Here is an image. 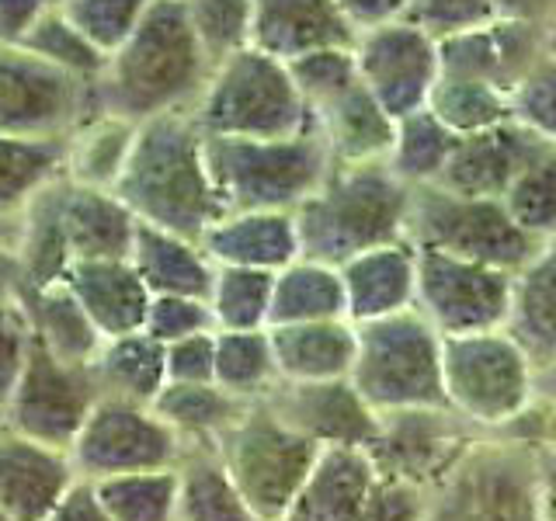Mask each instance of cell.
<instances>
[{
    "label": "cell",
    "instance_id": "37",
    "mask_svg": "<svg viewBox=\"0 0 556 521\" xmlns=\"http://www.w3.org/2000/svg\"><path fill=\"white\" fill-rule=\"evenodd\" d=\"M178 521H261L216 448H188L178 462Z\"/></svg>",
    "mask_w": 556,
    "mask_h": 521
},
{
    "label": "cell",
    "instance_id": "34",
    "mask_svg": "<svg viewBox=\"0 0 556 521\" xmlns=\"http://www.w3.org/2000/svg\"><path fill=\"white\" fill-rule=\"evenodd\" d=\"M136 139V122L94 112L66 132V178L87 188H115Z\"/></svg>",
    "mask_w": 556,
    "mask_h": 521
},
{
    "label": "cell",
    "instance_id": "18",
    "mask_svg": "<svg viewBox=\"0 0 556 521\" xmlns=\"http://www.w3.org/2000/svg\"><path fill=\"white\" fill-rule=\"evenodd\" d=\"M549 150L556 147H549L543 136L521 126V122H497L483 132L459 136L434 185L456 191V195L504 199V191L511 188L518 174Z\"/></svg>",
    "mask_w": 556,
    "mask_h": 521
},
{
    "label": "cell",
    "instance_id": "58",
    "mask_svg": "<svg viewBox=\"0 0 556 521\" xmlns=\"http://www.w3.org/2000/svg\"><path fill=\"white\" fill-rule=\"evenodd\" d=\"M25 292V268L14 251V240H0V306L17 303Z\"/></svg>",
    "mask_w": 556,
    "mask_h": 521
},
{
    "label": "cell",
    "instance_id": "2",
    "mask_svg": "<svg viewBox=\"0 0 556 521\" xmlns=\"http://www.w3.org/2000/svg\"><path fill=\"white\" fill-rule=\"evenodd\" d=\"M213 74L205 46L181 0H153L139 28L122 42L98 80V112L147 122L191 112Z\"/></svg>",
    "mask_w": 556,
    "mask_h": 521
},
{
    "label": "cell",
    "instance_id": "61",
    "mask_svg": "<svg viewBox=\"0 0 556 521\" xmlns=\"http://www.w3.org/2000/svg\"><path fill=\"white\" fill-rule=\"evenodd\" d=\"M14 233H17V223L0 219V240H14Z\"/></svg>",
    "mask_w": 556,
    "mask_h": 521
},
{
    "label": "cell",
    "instance_id": "60",
    "mask_svg": "<svg viewBox=\"0 0 556 521\" xmlns=\"http://www.w3.org/2000/svg\"><path fill=\"white\" fill-rule=\"evenodd\" d=\"M543 52L556 60V11L543 22Z\"/></svg>",
    "mask_w": 556,
    "mask_h": 521
},
{
    "label": "cell",
    "instance_id": "35",
    "mask_svg": "<svg viewBox=\"0 0 556 521\" xmlns=\"http://www.w3.org/2000/svg\"><path fill=\"white\" fill-rule=\"evenodd\" d=\"M22 306L28 313L35 341L46 344L52 355H60L66 361H84V365L94 361L104 338L94 330L91 317L80 309L74 292H70L63 282L25 289Z\"/></svg>",
    "mask_w": 556,
    "mask_h": 521
},
{
    "label": "cell",
    "instance_id": "10",
    "mask_svg": "<svg viewBox=\"0 0 556 521\" xmlns=\"http://www.w3.org/2000/svg\"><path fill=\"white\" fill-rule=\"evenodd\" d=\"M535 456L539 448L486 434L434 491H428V521H543Z\"/></svg>",
    "mask_w": 556,
    "mask_h": 521
},
{
    "label": "cell",
    "instance_id": "59",
    "mask_svg": "<svg viewBox=\"0 0 556 521\" xmlns=\"http://www.w3.org/2000/svg\"><path fill=\"white\" fill-rule=\"evenodd\" d=\"M539 393H543L553 404V410H556V365H549V369L539 372Z\"/></svg>",
    "mask_w": 556,
    "mask_h": 521
},
{
    "label": "cell",
    "instance_id": "3",
    "mask_svg": "<svg viewBox=\"0 0 556 521\" xmlns=\"http://www.w3.org/2000/svg\"><path fill=\"white\" fill-rule=\"evenodd\" d=\"M410 185L387 161L334 164L320 188L295 208L300 257L341 268L382 243L407 240Z\"/></svg>",
    "mask_w": 556,
    "mask_h": 521
},
{
    "label": "cell",
    "instance_id": "22",
    "mask_svg": "<svg viewBox=\"0 0 556 521\" xmlns=\"http://www.w3.org/2000/svg\"><path fill=\"white\" fill-rule=\"evenodd\" d=\"M309 122L334 164L387 161L396 136V118L372 98L369 87L352 80L334 98L309 109Z\"/></svg>",
    "mask_w": 556,
    "mask_h": 521
},
{
    "label": "cell",
    "instance_id": "23",
    "mask_svg": "<svg viewBox=\"0 0 556 521\" xmlns=\"http://www.w3.org/2000/svg\"><path fill=\"white\" fill-rule=\"evenodd\" d=\"M63 285L74 292V300L104 341L143 330L150 289L136 275L129 257L74 260L63 275Z\"/></svg>",
    "mask_w": 556,
    "mask_h": 521
},
{
    "label": "cell",
    "instance_id": "53",
    "mask_svg": "<svg viewBox=\"0 0 556 521\" xmlns=\"http://www.w3.org/2000/svg\"><path fill=\"white\" fill-rule=\"evenodd\" d=\"M167 382H216V330L164 344Z\"/></svg>",
    "mask_w": 556,
    "mask_h": 521
},
{
    "label": "cell",
    "instance_id": "9",
    "mask_svg": "<svg viewBox=\"0 0 556 521\" xmlns=\"http://www.w3.org/2000/svg\"><path fill=\"white\" fill-rule=\"evenodd\" d=\"M320 445L289 428L265 399L243 410L216 442V456L261 521H282L317 459Z\"/></svg>",
    "mask_w": 556,
    "mask_h": 521
},
{
    "label": "cell",
    "instance_id": "57",
    "mask_svg": "<svg viewBox=\"0 0 556 521\" xmlns=\"http://www.w3.org/2000/svg\"><path fill=\"white\" fill-rule=\"evenodd\" d=\"M535 491H539V514H543V521H556V445L539 448Z\"/></svg>",
    "mask_w": 556,
    "mask_h": 521
},
{
    "label": "cell",
    "instance_id": "1",
    "mask_svg": "<svg viewBox=\"0 0 556 521\" xmlns=\"http://www.w3.org/2000/svg\"><path fill=\"white\" fill-rule=\"evenodd\" d=\"M112 191L139 223L191 240H202L208 226L226 216L205 161V132L191 112L139 122L132 153Z\"/></svg>",
    "mask_w": 556,
    "mask_h": 521
},
{
    "label": "cell",
    "instance_id": "33",
    "mask_svg": "<svg viewBox=\"0 0 556 521\" xmlns=\"http://www.w3.org/2000/svg\"><path fill=\"white\" fill-rule=\"evenodd\" d=\"M66 170V136L0 132V219L17 223L28 202Z\"/></svg>",
    "mask_w": 556,
    "mask_h": 521
},
{
    "label": "cell",
    "instance_id": "43",
    "mask_svg": "<svg viewBox=\"0 0 556 521\" xmlns=\"http://www.w3.org/2000/svg\"><path fill=\"white\" fill-rule=\"evenodd\" d=\"M22 46L31 56L46 60L49 66H56L84 84H98L104 66H109V52H101L87 39V35L63 14L60 4H52L39 22H35V28L28 31V39Z\"/></svg>",
    "mask_w": 556,
    "mask_h": 521
},
{
    "label": "cell",
    "instance_id": "32",
    "mask_svg": "<svg viewBox=\"0 0 556 521\" xmlns=\"http://www.w3.org/2000/svg\"><path fill=\"white\" fill-rule=\"evenodd\" d=\"M101 396L129 399V404H153L156 393L167 386L164 344L147 330L101 341L91 361Z\"/></svg>",
    "mask_w": 556,
    "mask_h": 521
},
{
    "label": "cell",
    "instance_id": "26",
    "mask_svg": "<svg viewBox=\"0 0 556 521\" xmlns=\"http://www.w3.org/2000/svg\"><path fill=\"white\" fill-rule=\"evenodd\" d=\"M202 251L213 265L282 271L289 260L300 257V233L292 213L271 208H248V213H226L202 233Z\"/></svg>",
    "mask_w": 556,
    "mask_h": 521
},
{
    "label": "cell",
    "instance_id": "51",
    "mask_svg": "<svg viewBox=\"0 0 556 521\" xmlns=\"http://www.w3.org/2000/svg\"><path fill=\"white\" fill-rule=\"evenodd\" d=\"M28 352H31V323L22 300L0 306V414H4L14 382L25 369Z\"/></svg>",
    "mask_w": 556,
    "mask_h": 521
},
{
    "label": "cell",
    "instance_id": "56",
    "mask_svg": "<svg viewBox=\"0 0 556 521\" xmlns=\"http://www.w3.org/2000/svg\"><path fill=\"white\" fill-rule=\"evenodd\" d=\"M49 521H115L94 491L91 480H77L70 486V494L60 500V508L49 514Z\"/></svg>",
    "mask_w": 556,
    "mask_h": 521
},
{
    "label": "cell",
    "instance_id": "7",
    "mask_svg": "<svg viewBox=\"0 0 556 521\" xmlns=\"http://www.w3.org/2000/svg\"><path fill=\"white\" fill-rule=\"evenodd\" d=\"M407 240L414 247L442 251L477 265L518 275L543 247L508 216L501 199L456 195L442 185H410Z\"/></svg>",
    "mask_w": 556,
    "mask_h": 521
},
{
    "label": "cell",
    "instance_id": "36",
    "mask_svg": "<svg viewBox=\"0 0 556 521\" xmlns=\"http://www.w3.org/2000/svg\"><path fill=\"white\" fill-rule=\"evenodd\" d=\"M348 317L344 282L334 265L313 257H295L282 271H275L271 289V323H306Z\"/></svg>",
    "mask_w": 556,
    "mask_h": 521
},
{
    "label": "cell",
    "instance_id": "24",
    "mask_svg": "<svg viewBox=\"0 0 556 521\" xmlns=\"http://www.w3.org/2000/svg\"><path fill=\"white\" fill-rule=\"evenodd\" d=\"M376 483L379 473L365 448H320L282 521H355Z\"/></svg>",
    "mask_w": 556,
    "mask_h": 521
},
{
    "label": "cell",
    "instance_id": "30",
    "mask_svg": "<svg viewBox=\"0 0 556 521\" xmlns=\"http://www.w3.org/2000/svg\"><path fill=\"white\" fill-rule=\"evenodd\" d=\"M504 330L526 347L539 372L556 365V233L515 275Z\"/></svg>",
    "mask_w": 556,
    "mask_h": 521
},
{
    "label": "cell",
    "instance_id": "45",
    "mask_svg": "<svg viewBox=\"0 0 556 521\" xmlns=\"http://www.w3.org/2000/svg\"><path fill=\"white\" fill-rule=\"evenodd\" d=\"M181 4L213 66L251 46V0H181Z\"/></svg>",
    "mask_w": 556,
    "mask_h": 521
},
{
    "label": "cell",
    "instance_id": "6",
    "mask_svg": "<svg viewBox=\"0 0 556 521\" xmlns=\"http://www.w3.org/2000/svg\"><path fill=\"white\" fill-rule=\"evenodd\" d=\"M352 386L376 414L448 407L442 386V334L414 306L355 323Z\"/></svg>",
    "mask_w": 556,
    "mask_h": 521
},
{
    "label": "cell",
    "instance_id": "38",
    "mask_svg": "<svg viewBox=\"0 0 556 521\" xmlns=\"http://www.w3.org/2000/svg\"><path fill=\"white\" fill-rule=\"evenodd\" d=\"M216 382L240 399H265L278 386L268 330H216Z\"/></svg>",
    "mask_w": 556,
    "mask_h": 521
},
{
    "label": "cell",
    "instance_id": "8",
    "mask_svg": "<svg viewBox=\"0 0 556 521\" xmlns=\"http://www.w3.org/2000/svg\"><path fill=\"white\" fill-rule=\"evenodd\" d=\"M445 404L469 424L494 434L539 390V369L508 330L442 338Z\"/></svg>",
    "mask_w": 556,
    "mask_h": 521
},
{
    "label": "cell",
    "instance_id": "29",
    "mask_svg": "<svg viewBox=\"0 0 556 521\" xmlns=\"http://www.w3.org/2000/svg\"><path fill=\"white\" fill-rule=\"evenodd\" d=\"M129 260L150 295H199V300H208V289H213L216 278L213 257L202 251L199 240L147 223L136 226Z\"/></svg>",
    "mask_w": 556,
    "mask_h": 521
},
{
    "label": "cell",
    "instance_id": "19",
    "mask_svg": "<svg viewBox=\"0 0 556 521\" xmlns=\"http://www.w3.org/2000/svg\"><path fill=\"white\" fill-rule=\"evenodd\" d=\"M539 56H543V25L515 14H501L480 28H466L439 39L445 77L483 80L508 94Z\"/></svg>",
    "mask_w": 556,
    "mask_h": 521
},
{
    "label": "cell",
    "instance_id": "54",
    "mask_svg": "<svg viewBox=\"0 0 556 521\" xmlns=\"http://www.w3.org/2000/svg\"><path fill=\"white\" fill-rule=\"evenodd\" d=\"M56 0H0V46H22Z\"/></svg>",
    "mask_w": 556,
    "mask_h": 521
},
{
    "label": "cell",
    "instance_id": "31",
    "mask_svg": "<svg viewBox=\"0 0 556 521\" xmlns=\"http://www.w3.org/2000/svg\"><path fill=\"white\" fill-rule=\"evenodd\" d=\"M188 448H216L251 404L226 393L219 382H167L150 404Z\"/></svg>",
    "mask_w": 556,
    "mask_h": 521
},
{
    "label": "cell",
    "instance_id": "50",
    "mask_svg": "<svg viewBox=\"0 0 556 521\" xmlns=\"http://www.w3.org/2000/svg\"><path fill=\"white\" fill-rule=\"evenodd\" d=\"M504 4L508 0H414L407 17L434 39H445V35L494 22L504 14Z\"/></svg>",
    "mask_w": 556,
    "mask_h": 521
},
{
    "label": "cell",
    "instance_id": "12",
    "mask_svg": "<svg viewBox=\"0 0 556 521\" xmlns=\"http://www.w3.org/2000/svg\"><path fill=\"white\" fill-rule=\"evenodd\" d=\"M101 399L94 369L84 361H66L35 341L4 404V428L28 434V439L66 448L74 445L87 414Z\"/></svg>",
    "mask_w": 556,
    "mask_h": 521
},
{
    "label": "cell",
    "instance_id": "40",
    "mask_svg": "<svg viewBox=\"0 0 556 521\" xmlns=\"http://www.w3.org/2000/svg\"><path fill=\"white\" fill-rule=\"evenodd\" d=\"M271 289L275 271L216 265L208 309L216 330H268L271 323Z\"/></svg>",
    "mask_w": 556,
    "mask_h": 521
},
{
    "label": "cell",
    "instance_id": "5",
    "mask_svg": "<svg viewBox=\"0 0 556 521\" xmlns=\"http://www.w3.org/2000/svg\"><path fill=\"white\" fill-rule=\"evenodd\" d=\"M199 129L230 139H278L309 129V109L286 60L248 46L213 66L195 101Z\"/></svg>",
    "mask_w": 556,
    "mask_h": 521
},
{
    "label": "cell",
    "instance_id": "21",
    "mask_svg": "<svg viewBox=\"0 0 556 521\" xmlns=\"http://www.w3.org/2000/svg\"><path fill=\"white\" fill-rule=\"evenodd\" d=\"M251 46L286 63L317 49L355 46L358 39L338 0H251Z\"/></svg>",
    "mask_w": 556,
    "mask_h": 521
},
{
    "label": "cell",
    "instance_id": "28",
    "mask_svg": "<svg viewBox=\"0 0 556 521\" xmlns=\"http://www.w3.org/2000/svg\"><path fill=\"white\" fill-rule=\"evenodd\" d=\"M268 338L278 365V382H320L344 379L352 372L355 323L348 317L275 323L268 327Z\"/></svg>",
    "mask_w": 556,
    "mask_h": 521
},
{
    "label": "cell",
    "instance_id": "48",
    "mask_svg": "<svg viewBox=\"0 0 556 521\" xmlns=\"http://www.w3.org/2000/svg\"><path fill=\"white\" fill-rule=\"evenodd\" d=\"M511 118L556 147V60L539 56L511 91Z\"/></svg>",
    "mask_w": 556,
    "mask_h": 521
},
{
    "label": "cell",
    "instance_id": "39",
    "mask_svg": "<svg viewBox=\"0 0 556 521\" xmlns=\"http://www.w3.org/2000/svg\"><path fill=\"white\" fill-rule=\"evenodd\" d=\"M94 491L115 521H178V466L104 476Z\"/></svg>",
    "mask_w": 556,
    "mask_h": 521
},
{
    "label": "cell",
    "instance_id": "47",
    "mask_svg": "<svg viewBox=\"0 0 556 521\" xmlns=\"http://www.w3.org/2000/svg\"><path fill=\"white\" fill-rule=\"evenodd\" d=\"M289 69H292V80H295V87H300V94L306 101V109H317L320 101L334 98L352 80H358V66H355L352 46L306 52V56L289 60Z\"/></svg>",
    "mask_w": 556,
    "mask_h": 521
},
{
    "label": "cell",
    "instance_id": "14",
    "mask_svg": "<svg viewBox=\"0 0 556 521\" xmlns=\"http://www.w3.org/2000/svg\"><path fill=\"white\" fill-rule=\"evenodd\" d=\"M188 445L164 424L150 404L101 396L70 445L80 480H104L143 469H170L185 459Z\"/></svg>",
    "mask_w": 556,
    "mask_h": 521
},
{
    "label": "cell",
    "instance_id": "25",
    "mask_svg": "<svg viewBox=\"0 0 556 521\" xmlns=\"http://www.w3.org/2000/svg\"><path fill=\"white\" fill-rule=\"evenodd\" d=\"M344 282V306L352 323L393 317L414 306L417 251L410 240L382 243L338 268Z\"/></svg>",
    "mask_w": 556,
    "mask_h": 521
},
{
    "label": "cell",
    "instance_id": "62",
    "mask_svg": "<svg viewBox=\"0 0 556 521\" xmlns=\"http://www.w3.org/2000/svg\"><path fill=\"white\" fill-rule=\"evenodd\" d=\"M0 521H14V518H11V514H8L4 508H0Z\"/></svg>",
    "mask_w": 556,
    "mask_h": 521
},
{
    "label": "cell",
    "instance_id": "63",
    "mask_svg": "<svg viewBox=\"0 0 556 521\" xmlns=\"http://www.w3.org/2000/svg\"><path fill=\"white\" fill-rule=\"evenodd\" d=\"M0 428H4V414H0Z\"/></svg>",
    "mask_w": 556,
    "mask_h": 521
},
{
    "label": "cell",
    "instance_id": "55",
    "mask_svg": "<svg viewBox=\"0 0 556 521\" xmlns=\"http://www.w3.org/2000/svg\"><path fill=\"white\" fill-rule=\"evenodd\" d=\"M414 0H338L341 14L352 22L355 31L387 25V22H400V17L410 14Z\"/></svg>",
    "mask_w": 556,
    "mask_h": 521
},
{
    "label": "cell",
    "instance_id": "27",
    "mask_svg": "<svg viewBox=\"0 0 556 521\" xmlns=\"http://www.w3.org/2000/svg\"><path fill=\"white\" fill-rule=\"evenodd\" d=\"M60 216H63L66 247L74 260L129 257L139 219L129 213V205L115 191L87 188L63 178Z\"/></svg>",
    "mask_w": 556,
    "mask_h": 521
},
{
    "label": "cell",
    "instance_id": "46",
    "mask_svg": "<svg viewBox=\"0 0 556 521\" xmlns=\"http://www.w3.org/2000/svg\"><path fill=\"white\" fill-rule=\"evenodd\" d=\"M56 4L87 39L112 56V52L139 28L153 0H56Z\"/></svg>",
    "mask_w": 556,
    "mask_h": 521
},
{
    "label": "cell",
    "instance_id": "16",
    "mask_svg": "<svg viewBox=\"0 0 556 521\" xmlns=\"http://www.w3.org/2000/svg\"><path fill=\"white\" fill-rule=\"evenodd\" d=\"M362 84L393 118L428 109V98L442 77L439 39L410 17L358 31L352 46Z\"/></svg>",
    "mask_w": 556,
    "mask_h": 521
},
{
    "label": "cell",
    "instance_id": "13",
    "mask_svg": "<svg viewBox=\"0 0 556 521\" xmlns=\"http://www.w3.org/2000/svg\"><path fill=\"white\" fill-rule=\"evenodd\" d=\"M417 251L414 309L442 338L483 334L508 323L515 275L477 260H463L442 251Z\"/></svg>",
    "mask_w": 556,
    "mask_h": 521
},
{
    "label": "cell",
    "instance_id": "11",
    "mask_svg": "<svg viewBox=\"0 0 556 521\" xmlns=\"http://www.w3.org/2000/svg\"><path fill=\"white\" fill-rule=\"evenodd\" d=\"M486 431L469 424L452 407H410L379 414L376 439L365 445L379 480H400L434 491Z\"/></svg>",
    "mask_w": 556,
    "mask_h": 521
},
{
    "label": "cell",
    "instance_id": "52",
    "mask_svg": "<svg viewBox=\"0 0 556 521\" xmlns=\"http://www.w3.org/2000/svg\"><path fill=\"white\" fill-rule=\"evenodd\" d=\"M355 521H428V491L400 480H379Z\"/></svg>",
    "mask_w": 556,
    "mask_h": 521
},
{
    "label": "cell",
    "instance_id": "42",
    "mask_svg": "<svg viewBox=\"0 0 556 521\" xmlns=\"http://www.w3.org/2000/svg\"><path fill=\"white\" fill-rule=\"evenodd\" d=\"M456 139L459 136L445 129L428 109L410 112L404 118H396V136H393V150L387 156V164L393 167L396 178H404L407 185H431V181H439Z\"/></svg>",
    "mask_w": 556,
    "mask_h": 521
},
{
    "label": "cell",
    "instance_id": "17",
    "mask_svg": "<svg viewBox=\"0 0 556 521\" xmlns=\"http://www.w3.org/2000/svg\"><path fill=\"white\" fill-rule=\"evenodd\" d=\"M265 404L295 428L313 445H352L365 448L376 439L379 414L365 404L352 379H320V382H278Z\"/></svg>",
    "mask_w": 556,
    "mask_h": 521
},
{
    "label": "cell",
    "instance_id": "41",
    "mask_svg": "<svg viewBox=\"0 0 556 521\" xmlns=\"http://www.w3.org/2000/svg\"><path fill=\"white\" fill-rule=\"evenodd\" d=\"M428 112L456 136L483 132L497 122L511 118V94L494 84L469 80V77H439L428 98Z\"/></svg>",
    "mask_w": 556,
    "mask_h": 521
},
{
    "label": "cell",
    "instance_id": "44",
    "mask_svg": "<svg viewBox=\"0 0 556 521\" xmlns=\"http://www.w3.org/2000/svg\"><path fill=\"white\" fill-rule=\"evenodd\" d=\"M501 202L521 230L549 240L556 233V150L521 170Z\"/></svg>",
    "mask_w": 556,
    "mask_h": 521
},
{
    "label": "cell",
    "instance_id": "4",
    "mask_svg": "<svg viewBox=\"0 0 556 521\" xmlns=\"http://www.w3.org/2000/svg\"><path fill=\"white\" fill-rule=\"evenodd\" d=\"M205 161L226 213H295L334 167L313 126L278 139L205 136Z\"/></svg>",
    "mask_w": 556,
    "mask_h": 521
},
{
    "label": "cell",
    "instance_id": "49",
    "mask_svg": "<svg viewBox=\"0 0 556 521\" xmlns=\"http://www.w3.org/2000/svg\"><path fill=\"white\" fill-rule=\"evenodd\" d=\"M143 330L161 344H170L191 334L216 330V323L208 300H199V295H150Z\"/></svg>",
    "mask_w": 556,
    "mask_h": 521
},
{
    "label": "cell",
    "instance_id": "15",
    "mask_svg": "<svg viewBox=\"0 0 556 521\" xmlns=\"http://www.w3.org/2000/svg\"><path fill=\"white\" fill-rule=\"evenodd\" d=\"M98 112V84H84L25 46H0V132L66 136Z\"/></svg>",
    "mask_w": 556,
    "mask_h": 521
},
{
    "label": "cell",
    "instance_id": "20",
    "mask_svg": "<svg viewBox=\"0 0 556 521\" xmlns=\"http://www.w3.org/2000/svg\"><path fill=\"white\" fill-rule=\"evenodd\" d=\"M77 480L66 448L0 428V508L14 521H49Z\"/></svg>",
    "mask_w": 556,
    "mask_h": 521
}]
</instances>
